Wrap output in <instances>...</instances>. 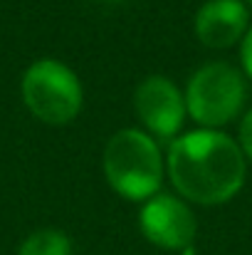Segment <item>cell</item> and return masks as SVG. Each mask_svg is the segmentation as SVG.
Instances as JSON below:
<instances>
[{"instance_id":"cell-2","label":"cell","mask_w":252,"mask_h":255,"mask_svg":"<svg viewBox=\"0 0 252 255\" xmlns=\"http://www.w3.org/2000/svg\"><path fill=\"white\" fill-rule=\"evenodd\" d=\"M104 173L111 188L124 198L146 201L161 186V151L149 134L139 129H121L106 144Z\"/></svg>"},{"instance_id":"cell-4","label":"cell","mask_w":252,"mask_h":255,"mask_svg":"<svg viewBox=\"0 0 252 255\" xmlns=\"http://www.w3.org/2000/svg\"><path fill=\"white\" fill-rule=\"evenodd\" d=\"M245 102L243 75L225 65L210 62L203 65L188 82L185 89V109L203 127H223L228 124Z\"/></svg>"},{"instance_id":"cell-10","label":"cell","mask_w":252,"mask_h":255,"mask_svg":"<svg viewBox=\"0 0 252 255\" xmlns=\"http://www.w3.org/2000/svg\"><path fill=\"white\" fill-rule=\"evenodd\" d=\"M243 65H245V72L252 77V27L243 37Z\"/></svg>"},{"instance_id":"cell-8","label":"cell","mask_w":252,"mask_h":255,"mask_svg":"<svg viewBox=\"0 0 252 255\" xmlns=\"http://www.w3.org/2000/svg\"><path fill=\"white\" fill-rule=\"evenodd\" d=\"M20 255H72V243L65 233L45 228L25 238Z\"/></svg>"},{"instance_id":"cell-3","label":"cell","mask_w":252,"mask_h":255,"mask_svg":"<svg viewBox=\"0 0 252 255\" xmlns=\"http://www.w3.org/2000/svg\"><path fill=\"white\" fill-rule=\"evenodd\" d=\"M25 107L45 124H70L82 109V87L77 75L60 60H37L22 75Z\"/></svg>"},{"instance_id":"cell-9","label":"cell","mask_w":252,"mask_h":255,"mask_svg":"<svg viewBox=\"0 0 252 255\" xmlns=\"http://www.w3.org/2000/svg\"><path fill=\"white\" fill-rule=\"evenodd\" d=\"M240 144H243V151L252 159V112L245 117V122L240 127Z\"/></svg>"},{"instance_id":"cell-11","label":"cell","mask_w":252,"mask_h":255,"mask_svg":"<svg viewBox=\"0 0 252 255\" xmlns=\"http://www.w3.org/2000/svg\"><path fill=\"white\" fill-rule=\"evenodd\" d=\"M250 2H252V0H250Z\"/></svg>"},{"instance_id":"cell-7","label":"cell","mask_w":252,"mask_h":255,"mask_svg":"<svg viewBox=\"0 0 252 255\" xmlns=\"http://www.w3.org/2000/svg\"><path fill=\"white\" fill-rule=\"evenodd\" d=\"M248 32L243 0H208L195 15V35L205 47H230Z\"/></svg>"},{"instance_id":"cell-1","label":"cell","mask_w":252,"mask_h":255,"mask_svg":"<svg viewBox=\"0 0 252 255\" xmlns=\"http://www.w3.org/2000/svg\"><path fill=\"white\" fill-rule=\"evenodd\" d=\"M168 176L188 201L210 206L233 198L245 181L240 146L213 129L190 131L168 149Z\"/></svg>"},{"instance_id":"cell-5","label":"cell","mask_w":252,"mask_h":255,"mask_svg":"<svg viewBox=\"0 0 252 255\" xmlns=\"http://www.w3.org/2000/svg\"><path fill=\"white\" fill-rule=\"evenodd\" d=\"M141 231L161 248H188L195 238V216L183 201L173 196H151L141 208Z\"/></svg>"},{"instance_id":"cell-6","label":"cell","mask_w":252,"mask_h":255,"mask_svg":"<svg viewBox=\"0 0 252 255\" xmlns=\"http://www.w3.org/2000/svg\"><path fill=\"white\" fill-rule=\"evenodd\" d=\"M134 107L146 129L161 139H170L180 129L185 117V99L173 87V82H168L161 75L146 77L136 87Z\"/></svg>"}]
</instances>
